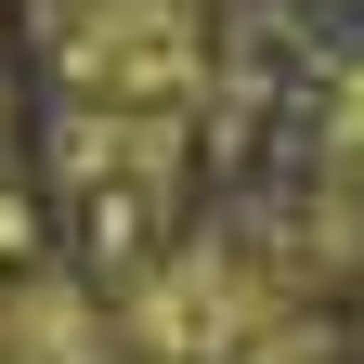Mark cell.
<instances>
[{
	"mask_svg": "<svg viewBox=\"0 0 364 364\" xmlns=\"http://www.w3.org/2000/svg\"><path fill=\"white\" fill-rule=\"evenodd\" d=\"M326 169H351V182H364V65L338 78V105H326Z\"/></svg>",
	"mask_w": 364,
	"mask_h": 364,
	"instance_id": "3957f363",
	"label": "cell"
},
{
	"mask_svg": "<svg viewBox=\"0 0 364 364\" xmlns=\"http://www.w3.org/2000/svg\"><path fill=\"white\" fill-rule=\"evenodd\" d=\"M26 39H39V78L53 105L91 117H196L208 91V0H26Z\"/></svg>",
	"mask_w": 364,
	"mask_h": 364,
	"instance_id": "6da1fadb",
	"label": "cell"
},
{
	"mask_svg": "<svg viewBox=\"0 0 364 364\" xmlns=\"http://www.w3.org/2000/svg\"><path fill=\"white\" fill-rule=\"evenodd\" d=\"M0 299H14V364H144L117 338L105 287H78V273H26V287H0Z\"/></svg>",
	"mask_w": 364,
	"mask_h": 364,
	"instance_id": "7a4b0ae2",
	"label": "cell"
}]
</instances>
